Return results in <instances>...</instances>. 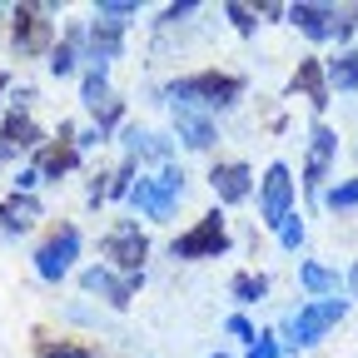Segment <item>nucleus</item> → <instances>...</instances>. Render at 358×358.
<instances>
[{
    "instance_id": "c756f323",
    "label": "nucleus",
    "mask_w": 358,
    "mask_h": 358,
    "mask_svg": "<svg viewBox=\"0 0 358 358\" xmlns=\"http://www.w3.org/2000/svg\"><path fill=\"white\" fill-rule=\"evenodd\" d=\"M224 334H229V338H239L244 348H254V338H259V329L244 319V313H229V319H224Z\"/></svg>"
},
{
    "instance_id": "ddd939ff",
    "label": "nucleus",
    "mask_w": 358,
    "mask_h": 358,
    "mask_svg": "<svg viewBox=\"0 0 358 358\" xmlns=\"http://www.w3.org/2000/svg\"><path fill=\"white\" fill-rule=\"evenodd\" d=\"M120 145H124V159H134V164H174V140L169 134H155V129H145V124H124L120 129Z\"/></svg>"
},
{
    "instance_id": "ea45409f",
    "label": "nucleus",
    "mask_w": 358,
    "mask_h": 358,
    "mask_svg": "<svg viewBox=\"0 0 358 358\" xmlns=\"http://www.w3.org/2000/svg\"><path fill=\"white\" fill-rule=\"evenodd\" d=\"M6 159H10V150H6V145H0V164H6Z\"/></svg>"
},
{
    "instance_id": "f03ea898",
    "label": "nucleus",
    "mask_w": 358,
    "mask_h": 358,
    "mask_svg": "<svg viewBox=\"0 0 358 358\" xmlns=\"http://www.w3.org/2000/svg\"><path fill=\"white\" fill-rule=\"evenodd\" d=\"M343 319H348V299H308L294 313H284L279 343H284V353H303L313 343H324Z\"/></svg>"
},
{
    "instance_id": "39448f33",
    "label": "nucleus",
    "mask_w": 358,
    "mask_h": 358,
    "mask_svg": "<svg viewBox=\"0 0 358 358\" xmlns=\"http://www.w3.org/2000/svg\"><path fill=\"white\" fill-rule=\"evenodd\" d=\"M100 254H105V268L124 279H145V259H150V234L140 229V219H115L105 239H100Z\"/></svg>"
},
{
    "instance_id": "dca6fc26",
    "label": "nucleus",
    "mask_w": 358,
    "mask_h": 358,
    "mask_svg": "<svg viewBox=\"0 0 358 358\" xmlns=\"http://www.w3.org/2000/svg\"><path fill=\"white\" fill-rule=\"evenodd\" d=\"M289 95H303V100L313 105V115L329 110L334 90H329V75H324V60H319V55H303V60H299V70H294V80H289Z\"/></svg>"
},
{
    "instance_id": "58836bf2",
    "label": "nucleus",
    "mask_w": 358,
    "mask_h": 358,
    "mask_svg": "<svg viewBox=\"0 0 358 358\" xmlns=\"http://www.w3.org/2000/svg\"><path fill=\"white\" fill-rule=\"evenodd\" d=\"M6 100H10V75L0 70V105H6Z\"/></svg>"
},
{
    "instance_id": "e433bc0d",
    "label": "nucleus",
    "mask_w": 358,
    "mask_h": 358,
    "mask_svg": "<svg viewBox=\"0 0 358 358\" xmlns=\"http://www.w3.org/2000/svg\"><path fill=\"white\" fill-rule=\"evenodd\" d=\"M259 15H264V20H284V15H289V6H259Z\"/></svg>"
},
{
    "instance_id": "473e14b6",
    "label": "nucleus",
    "mask_w": 358,
    "mask_h": 358,
    "mask_svg": "<svg viewBox=\"0 0 358 358\" xmlns=\"http://www.w3.org/2000/svg\"><path fill=\"white\" fill-rule=\"evenodd\" d=\"M244 358H284V343H279V334H259V338H254V348H249Z\"/></svg>"
},
{
    "instance_id": "aec40b11",
    "label": "nucleus",
    "mask_w": 358,
    "mask_h": 358,
    "mask_svg": "<svg viewBox=\"0 0 358 358\" xmlns=\"http://www.w3.org/2000/svg\"><path fill=\"white\" fill-rule=\"evenodd\" d=\"M299 289L308 299H338L343 294V274L329 268V264H319V259H299Z\"/></svg>"
},
{
    "instance_id": "c9c22d12",
    "label": "nucleus",
    "mask_w": 358,
    "mask_h": 358,
    "mask_svg": "<svg viewBox=\"0 0 358 358\" xmlns=\"http://www.w3.org/2000/svg\"><path fill=\"white\" fill-rule=\"evenodd\" d=\"M35 185H40V174H35V164H25L15 174V194H35Z\"/></svg>"
},
{
    "instance_id": "c85d7f7f",
    "label": "nucleus",
    "mask_w": 358,
    "mask_h": 358,
    "mask_svg": "<svg viewBox=\"0 0 358 358\" xmlns=\"http://www.w3.org/2000/svg\"><path fill=\"white\" fill-rule=\"evenodd\" d=\"M134 174H140V164H134V159H120V169L110 174V185H105V199H129Z\"/></svg>"
},
{
    "instance_id": "2eb2a0df",
    "label": "nucleus",
    "mask_w": 358,
    "mask_h": 358,
    "mask_svg": "<svg viewBox=\"0 0 358 358\" xmlns=\"http://www.w3.org/2000/svg\"><path fill=\"white\" fill-rule=\"evenodd\" d=\"M303 40H313V45H324V40H334V30H338V6H319V0H299V6H289V15H284Z\"/></svg>"
},
{
    "instance_id": "7c9ffc66",
    "label": "nucleus",
    "mask_w": 358,
    "mask_h": 358,
    "mask_svg": "<svg viewBox=\"0 0 358 358\" xmlns=\"http://www.w3.org/2000/svg\"><path fill=\"white\" fill-rule=\"evenodd\" d=\"M40 358H100L95 348H85V343H45Z\"/></svg>"
},
{
    "instance_id": "7ed1b4c3",
    "label": "nucleus",
    "mask_w": 358,
    "mask_h": 358,
    "mask_svg": "<svg viewBox=\"0 0 358 358\" xmlns=\"http://www.w3.org/2000/svg\"><path fill=\"white\" fill-rule=\"evenodd\" d=\"M229 219H224V209H209V214H199L185 234H174L169 239V259H179V264H204V259H224L229 254Z\"/></svg>"
},
{
    "instance_id": "9d476101",
    "label": "nucleus",
    "mask_w": 358,
    "mask_h": 358,
    "mask_svg": "<svg viewBox=\"0 0 358 358\" xmlns=\"http://www.w3.org/2000/svg\"><path fill=\"white\" fill-rule=\"evenodd\" d=\"M80 289L90 299H105L110 308H129L134 294L145 289V279H124V274H115V268H105V264H90V268H80Z\"/></svg>"
},
{
    "instance_id": "4be33fe9",
    "label": "nucleus",
    "mask_w": 358,
    "mask_h": 358,
    "mask_svg": "<svg viewBox=\"0 0 358 358\" xmlns=\"http://www.w3.org/2000/svg\"><path fill=\"white\" fill-rule=\"evenodd\" d=\"M324 75H329V90H338V95H358V50H343L324 60Z\"/></svg>"
},
{
    "instance_id": "423d86ee",
    "label": "nucleus",
    "mask_w": 358,
    "mask_h": 358,
    "mask_svg": "<svg viewBox=\"0 0 358 358\" xmlns=\"http://www.w3.org/2000/svg\"><path fill=\"white\" fill-rule=\"evenodd\" d=\"M50 15H60V6H10V50L20 60L55 50V20Z\"/></svg>"
},
{
    "instance_id": "4468645a",
    "label": "nucleus",
    "mask_w": 358,
    "mask_h": 358,
    "mask_svg": "<svg viewBox=\"0 0 358 358\" xmlns=\"http://www.w3.org/2000/svg\"><path fill=\"white\" fill-rule=\"evenodd\" d=\"M169 115H174V134L185 140V150L209 155V150L219 145V124H214V115H204V110H194V105H169Z\"/></svg>"
},
{
    "instance_id": "20e7f679",
    "label": "nucleus",
    "mask_w": 358,
    "mask_h": 358,
    "mask_svg": "<svg viewBox=\"0 0 358 358\" xmlns=\"http://www.w3.org/2000/svg\"><path fill=\"white\" fill-rule=\"evenodd\" d=\"M179 199H185V169L179 164H164L159 174H140L134 189H129V204L140 209L150 224H169Z\"/></svg>"
},
{
    "instance_id": "412c9836",
    "label": "nucleus",
    "mask_w": 358,
    "mask_h": 358,
    "mask_svg": "<svg viewBox=\"0 0 358 358\" xmlns=\"http://www.w3.org/2000/svg\"><path fill=\"white\" fill-rule=\"evenodd\" d=\"M0 145H6V150H45L50 140H45V129H40L30 115L10 110L6 120H0Z\"/></svg>"
},
{
    "instance_id": "79ce46f5",
    "label": "nucleus",
    "mask_w": 358,
    "mask_h": 358,
    "mask_svg": "<svg viewBox=\"0 0 358 358\" xmlns=\"http://www.w3.org/2000/svg\"><path fill=\"white\" fill-rule=\"evenodd\" d=\"M353 155H358V145H353Z\"/></svg>"
},
{
    "instance_id": "2f4dec72",
    "label": "nucleus",
    "mask_w": 358,
    "mask_h": 358,
    "mask_svg": "<svg viewBox=\"0 0 358 358\" xmlns=\"http://www.w3.org/2000/svg\"><path fill=\"white\" fill-rule=\"evenodd\" d=\"M189 15H199V6H194V0H185V6H164L155 25H164V30H169V25H185Z\"/></svg>"
},
{
    "instance_id": "1a4fd4ad",
    "label": "nucleus",
    "mask_w": 358,
    "mask_h": 358,
    "mask_svg": "<svg viewBox=\"0 0 358 358\" xmlns=\"http://www.w3.org/2000/svg\"><path fill=\"white\" fill-rule=\"evenodd\" d=\"M75 259H80V229H75V224H60V229L35 249V274L45 284H60L75 268Z\"/></svg>"
},
{
    "instance_id": "f704fd0d",
    "label": "nucleus",
    "mask_w": 358,
    "mask_h": 358,
    "mask_svg": "<svg viewBox=\"0 0 358 358\" xmlns=\"http://www.w3.org/2000/svg\"><path fill=\"white\" fill-rule=\"evenodd\" d=\"M30 105H35V85H10V110L30 115Z\"/></svg>"
},
{
    "instance_id": "a878e982",
    "label": "nucleus",
    "mask_w": 358,
    "mask_h": 358,
    "mask_svg": "<svg viewBox=\"0 0 358 358\" xmlns=\"http://www.w3.org/2000/svg\"><path fill=\"white\" fill-rule=\"evenodd\" d=\"M134 15H140V0H100L95 6V20H105V25H129Z\"/></svg>"
},
{
    "instance_id": "4c0bfd02",
    "label": "nucleus",
    "mask_w": 358,
    "mask_h": 358,
    "mask_svg": "<svg viewBox=\"0 0 358 358\" xmlns=\"http://www.w3.org/2000/svg\"><path fill=\"white\" fill-rule=\"evenodd\" d=\"M343 289H348V294H358V259L348 264V274H343Z\"/></svg>"
},
{
    "instance_id": "bb28decb",
    "label": "nucleus",
    "mask_w": 358,
    "mask_h": 358,
    "mask_svg": "<svg viewBox=\"0 0 358 358\" xmlns=\"http://www.w3.org/2000/svg\"><path fill=\"white\" fill-rule=\"evenodd\" d=\"M219 10H224V20H229L239 35H259V25H264V20H259V10H254V6H239V0H224Z\"/></svg>"
},
{
    "instance_id": "f257e3e1",
    "label": "nucleus",
    "mask_w": 358,
    "mask_h": 358,
    "mask_svg": "<svg viewBox=\"0 0 358 358\" xmlns=\"http://www.w3.org/2000/svg\"><path fill=\"white\" fill-rule=\"evenodd\" d=\"M244 75H234V70H194V75H179V80H169L164 90H159V100L164 105H194V110H204V115H214V110H234L239 100H244Z\"/></svg>"
},
{
    "instance_id": "72a5a7b5",
    "label": "nucleus",
    "mask_w": 358,
    "mask_h": 358,
    "mask_svg": "<svg viewBox=\"0 0 358 358\" xmlns=\"http://www.w3.org/2000/svg\"><path fill=\"white\" fill-rule=\"evenodd\" d=\"M358 30V6H343L338 10V30H334V40H338V50H343V40Z\"/></svg>"
},
{
    "instance_id": "f3484780",
    "label": "nucleus",
    "mask_w": 358,
    "mask_h": 358,
    "mask_svg": "<svg viewBox=\"0 0 358 358\" xmlns=\"http://www.w3.org/2000/svg\"><path fill=\"white\" fill-rule=\"evenodd\" d=\"M120 55H124V30L120 25H105V20H90L85 25V60L110 70Z\"/></svg>"
},
{
    "instance_id": "393cba45",
    "label": "nucleus",
    "mask_w": 358,
    "mask_h": 358,
    "mask_svg": "<svg viewBox=\"0 0 358 358\" xmlns=\"http://www.w3.org/2000/svg\"><path fill=\"white\" fill-rule=\"evenodd\" d=\"M319 204H324V209H334V214L358 209V179H338L334 189H324V194H319Z\"/></svg>"
},
{
    "instance_id": "f8f14e48",
    "label": "nucleus",
    "mask_w": 358,
    "mask_h": 358,
    "mask_svg": "<svg viewBox=\"0 0 358 358\" xmlns=\"http://www.w3.org/2000/svg\"><path fill=\"white\" fill-rule=\"evenodd\" d=\"M254 169L244 164V159H219L214 169H209V189H214V199L219 204H249L254 199Z\"/></svg>"
},
{
    "instance_id": "6ab92c4d",
    "label": "nucleus",
    "mask_w": 358,
    "mask_h": 358,
    "mask_svg": "<svg viewBox=\"0 0 358 358\" xmlns=\"http://www.w3.org/2000/svg\"><path fill=\"white\" fill-rule=\"evenodd\" d=\"M80 60H85V25H65V35L45 55V65H50L55 80H70V75H80Z\"/></svg>"
},
{
    "instance_id": "a211bd4d",
    "label": "nucleus",
    "mask_w": 358,
    "mask_h": 358,
    "mask_svg": "<svg viewBox=\"0 0 358 358\" xmlns=\"http://www.w3.org/2000/svg\"><path fill=\"white\" fill-rule=\"evenodd\" d=\"M45 219V204L35 199V194H6L0 199V234H30L35 224Z\"/></svg>"
},
{
    "instance_id": "6e6552de",
    "label": "nucleus",
    "mask_w": 358,
    "mask_h": 358,
    "mask_svg": "<svg viewBox=\"0 0 358 358\" xmlns=\"http://www.w3.org/2000/svg\"><path fill=\"white\" fill-rule=\"evenodd\" d=\"M334 159H338V129L324 124V120H313L308 124V155H303V189L313 199L324 194L329 174H334Z\"/></svg>"
},
{
    "instance_id": "9b49d317",
    "label": "nucleus",
    "mask_w": 358,
    "mask_h": 358,
    "mask_svg": "<svg viewBox=\"0 0 358 358\" xmlns=\"http://www.w3.org/2000/svg\"><path fill=\"white\" fill-rule=\"evenodd\" d=\"M35 174H40V185L45 179H65L70 169H80V150H75V124L70 120H60V129H55V140L45 145V150H35Z\"/></svg>"
},
{
    "instance_id": "a19ab883",
    "label": "nucleus",
    "mask_w": 358,
    "mask_h": 358,
    "mask_svg": "<svg viewBox=\"0 0 358 358\" xmlns=\"http://www.w3.org/2000/svg\"><path fill=\"white\" fill-rule=\"evenodd\" d=\"M209 358H229V353H209Z\"/></svg>"
},
{
    "instance_id": "5701e85b",
    "label": "nucleus",
    "mask_w": 358,
    "mask_h": 358,
    "mask_svg": "<svg viewBox=\"0 0 358 358\" xmlns=\"http://www.w3.org/2000/svg\"><path fill=\"white\" fill-rule=\"evenodd\" d=\"M110 100H115V95H110V70H105V65H90V70L80 75V105H85L90 115H100Z\"/></svg>"
},
{
    "instance_id": "0eeeda50",
    "label": "nucleus",
    "mask_w": 358,
    "mask_h": 358,
    "mask_svg": "<svg viewBox=\"0 0 358 358\" xmlns=\"http://www.w3.org/2000/svg\"><path fill=\"white\" fill-rule=\"evenodd\" d=\"M254 189H259V224L279 234V224L294 214V199H299V189H294V169H289L284 159H274V164L259 174Z\"/></svg>"
},
{
    "instance_id": "b1692460",
    "label": "nucleus",
    "mask_w": 358,
    "mask_h": 358,
    "mask_svg": "<svg viewBox=\"0 0 358 358\" xmlns=\"http://www.w3.org/2000/svg\"><path fill=\"white\" fill-rule=\"evenodd\" d=\"M229 299L234 303H264L268 299V274L264 268H239V274L229 279Z\"/></svg>"
},
{
    "instance_id": "cd10ccee",
    "label": "nucleus",
    "mask_w": 358,
    "mask_h": 358,
    "mask_svg": "<svg viewBox=\"0 0 358 358\" xmlns=\"http://www.w3.org/2000/svg\"><path fill=\"white\" fill-rule=\"evenodd\" d=\"M303 239H308V224H303V214L294 209V214L279 224V249H284V254H299V249H303Z\"/></svg>"
}]
</instances>
